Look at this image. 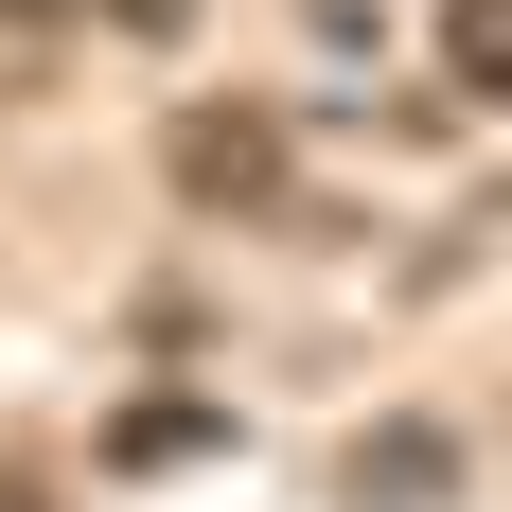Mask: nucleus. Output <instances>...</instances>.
Wrapping results in <instances>:
<instances>
[{"mask_svg": "<svg viewBox=\"0 0 512 512\" xmlns=\"http://www.w3.org/2000/svg\"><path fill=\"white\" fill-rule=\"evenodd\" d=\"M159 195H195V212H301L283 106H177V124H159Z\"/></svg>", "mask_w": 512, "mask_h": 512, "instance_id": "obj_1", "label": "nucleus"}, {"mask_svg": "<svg viewBox=\"0 0 512 512\" xmlns=\"http://www.w3.org/2000/svg\"><path fill=\"white\" fill-rule=\"evenodd\" d=\"M460 477H477L460 424H371V442H354V495L371 512H424V495H460Z\"/></svg>", "mask_w": 512, "mask_h": 512, "instance_id": "obj_2", "label": "nucleus"}, {"mask_svg": "<svg viewBox=\"0 0 512 512\" xmlns=\"http://www.w3.org/2000/svg\"><path fill=\"white\" fill-rule=\"evenodd\" d=\"M106 460H124V477H159V460H230V424L159 389V407H124V424H106Z\"/></svg>", "mask_w": 512, "mask_h": 512, "instance_id": "obj_3", "label": "nucleus"}, {"mask_svg": "<svg viewBox=\"0 0 512 512\" xmlns=\"http://www.w3.org/2000/svg\"><path fill=\"white\" fill-rule=\"evenodd\" d=\"M442 71L495 89V71H512V0H442Z\"/></svg>", "mask_w": 512, "mask_h": 512, "instance_id": "obj_4", "label": "nucleus"}, {"mask_svg": "<svg viewBox=\"0 0 512 512\" xmlns=\"http://www.w3.org/2000/svg\"><path fill=\"white\" fill-rule=\"evenodd\" d=\"M106 18H124V36H195V0H106Z\"/></svg>", "mask_w": 512, "mask_h": 512, "instance_id": "obj_5", "label": "nucleus"}, {"mask_svg": "<svg viewBox=\"0 0 512 512\" xmlns=\"http://www.w3.org/2000/svg\"><path fill=\"white\" fill-rule=\"evenodd\" d=\"M0 36H18V53H36V36H71V0H0Z\"/></svg>", "mask_w": 512, "mask_h": 512, "instance_id": "obj_6", "label": "nucleus"}, {"mask_svg": "<svg viewBox=\"0 0 512 512\" xmlns=\"http://www.w3.org/2000/svg\"><path fill=\"white\" fill-rule=\"evenodd\" d=\"M0 512H53V495H36V477H18V460H0Z\"/></svg>", "mask_w": 512, "mask_h": 512, "instance_id": "obj_7", "label": "nucleus"}]
</instances>
